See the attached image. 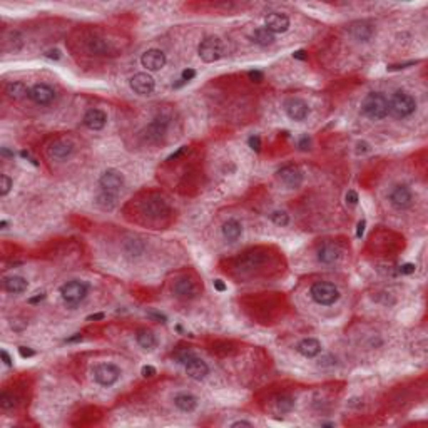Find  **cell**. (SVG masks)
Listing matches in <instances>:
<instances>
[{
	"label": "cell",
	"mask_w": 428,
	"mask_h": 428,
	"mask_svg": "<svg viewBox=\"0 0 428 428\" xmlns=\"http://www.w3.org/2000/svg\"><path fill=\"white\" fill-rule=\"evenodd\" d=\"M44 298H45V293H37L35 296H30L29 298V303L30 304H37V303H41Z\"/></svg>",
	"instance_id": "56"
},
{
	"label": "cell",
	"mask_w": 428,
	"mask_h": 428,
	"mask_svg": "<svg viewBox=\"0 0 428 428\" xmlns=\"http://www.w3.org/2000/svg\"><path fill=\"white\" fill-rule=\"evenodd\" d=\"M186 373L187 377L192 378V380H204L207 375H209V366H207V363L204 360L198 358V356H192V358L186 363Z\"/></svg>",
	"instance_id": "18"
},
{
	"label": "cell",
	"mask_w": 428,
	"mask_h": 428,
	"mask_svg": "<svg viewBox=\"0 0 428 428\" xmlns=\"http://www.w3.org/2000/svg\"><path fill=\"white\" fill-rule=\"evenodd\" d=\"M214 288H216V291H219V293H223V291L228 289V286H226L223 280H214Z\"/></svg>",
	"instance_id": "55"
},
{
	"label": "cell",
	"mask_w": 428,
	"mask_h": 428,
	"mask_svg": "<svg viewBox=\"0 0 428 428\" xmlns=\"http://www.w3.org/2000/svg\"><path fill=\"white\" fill-rule=\"evenodd\" d=\"M264 27L268 29L271 34H283L289 29V17L286 14H280V12H273L264 18Z\"/></svg>",
	"instance_id": "15"
},
{
	"label": "cell",
	"mask_w": 428,
	"mask_h": 428,
	"mask_svg": "<svg viewBox=\"0 0 428 428\" xmlns=\"http://www.w3.org/2000/svg\"><path fill=\"white\" fill-rule=\"evenodd\" d=\"M309 295L318 304H323V306H332V304H335L340 300L338 288L333 283H328V281L315 283L309 289Z\"/></svg>",
	"instance_id": "4"
},
{
	"label": "cell",
	"mask_w": 428,
	"mask_h": 428,
	"mask_svg": "<svg viewBox=\"0 0 428 428\" xmlns=\"http://www.w3.org/2000/svg\"><path fill=\"white\" fill-rule=\"evenodd\" d=\"M412 191L410 187L405 186V184H400V186H395L392 192H390V203L397 207V209H405L412 204Z\"/></svg>",
	"instance_id": "16"
},
{
	"label": "cell",
	"mask_w": 428,
	"mask_h": 428,
	"mask_svg": "<svg viewBox=\"0 0 428 428\" xmlns=\"http://www.w3.org/2000/svg\"><path fill=\"white\" fill-rule=\"evenodd\" d=\"M293 57H295L296 61H306V59H308V52L304 50V49H300V50L295 52Z\"/></svg>",
	"instance_id": "53"
},
{
	"label": "cell",
	"mask_w": 428,
	"mask_h": 428,
	"mask_svg": "<svg viewBox=\"0 0 428 428\" xmlns=\"http://www.w3.org/2000/svg\"><path fill=\"white\" fill-rule=\"evenodd\" d=\"M29 90L30 89H27V86H25L24 82H9L7 86H5V94L14 101L29 95Z\"/></svg>",
	"instance_id": "31"
},
{
	"label": "cell",
	"mask_w": 428,
	"mask_h": 428,
	"mask_svg": "<svg viewBox=\"0 0 428 428\" xmlns=\"http://www.w3.org/2000/svg\"><path fill=\"white\" fill-rule=\"evenodd\" d=\"M346 203L348 204H352V206H356L358 204V201H360V198H358V192L356 191H353V189H349L348 192H346Z\"/></svg>",
	"instance_id": "42"
},
{
	"label": "cell",
	"mask_w": 428,
	"mask_h": 428,
	"mask_svg": "<svg viewBox=\"0 0 428 428\" xmlns=\"http://www.w3.org/2000/svg\"><path fill=\"white\" fill-rule=\"evenodd\" d=\"M251 41L258 44V45H261V47H268V45L271 44H275V34H271V32L266 29V27H258L251 32Z\"/></svg>",
	"instance_id": "28"
},
{
	"label": "cell",
	"mask_w": 428,
	"mask_h": 428,
	"mask_svg": "<svg viewBox=\"0 0 428 428\" xmlns=\"http://www.w3.org/2000/svg\"><path fill=\"white\" fill-rule=\"evenodd\" d=\"M166 54L163 50L159 49H149L146 50L144 54L141 57V64L142 67H146L147 70H151V72H155V70H161L166 66Z\"/></svg>",
	"instance_id": "11"
},
{
	"label": "cell",
	"mask_w": 428,
	"mask_h": 428,
	"mask_svg": "<svg viewBox=\"0 0 428 428\" xmlns=\"http://www.w3.org/2000/svg\"><path fill=\"white\" fill-rule=\"evenodd\" d=\"M84 126L90 131H101V129L106 127L107 124V114L101 111V109H89V111L84 114Z\"/></svg>",
	"instance_id": "17"
},
{
	"label": "cell",
	"mask_w": 428,
	"mask_h": 428,
	"mask_svg": "<svg viewBox=\"0 0 428 428\" xmlns=\"http://www.w3.org/2000/svg\"><path fill=\"white\" fill-rule=\"evenodd\" d=\"M29 97L38 106H49V104L55 99V90L47 84H35L34 87L29 90Z\"/></svg>",
	"instance_id": "13"
},
{
	"label": "cell",
	"mask_w": 428,
	"mask_h": 428,
	"mask_svg": "<svg viewBox=\"0 0 428 428\" xmlns=\"http://www.w3.org/2000/svg\"><path fill=\"white\" fill-rule=\"evenodd\" d=\"M349 34L355 38V41L358 42H368L372 41V37L375 34V29L373 25L366 22V21H356L349 25Z\"/></svg>",
	"instance_id": "19"
},
{
	"label": "cell",
	"mask_w": 428,
	"mask_h": 428,
	"mask_svg": "<svg viewBox=\"0 0 428 428\" xmlns=\"http://www.w3.org/2000/svg\"><path fill=\"white\" fill-rule=\"evenodd\" d=\"M17 403V398L14 397V395H10L7 392H4L2 395H0V406L4 408V410H10V408H14Z\"/></svg>",
	"instance_id": "36"
},
{
	"label": "cell",
	"mask_w": 428,
	"mask_h": 428,
	"mask_svg": "<svg viewBox=\"0 0 428 428\" xmlns=\"http://www.w3.org/2000/svg\"><path fill=\"white\" fill-rule=\"evenodd\" d=\"M415 109H417V101L405 90H397L392 95V99L388 101V114H392L397 119L408 118L415 112Z\"/></svg>",
	"instance_id": "1"
},
{
	"label": "cell",
	"mask_w": 428,
	"mask_h": 428,
	"mask_svg": "<svg viewBox=\"0 0 428 428\" xmlns=\"http://www.w3.org/2000/svg\"><path fill=\"white\" fill-rule=\"evenodd\" d=\"M194 77H196V70H194V69H184L183 74H181V79H183L184 82L192 81Z\"/></svg>",
	"instance_id": "48"
},
{
	"label": "cell",
	"mask_w": 428,
	"mask_h": 428,
	"mask_svg": "<svg viewBox=\"0 0 428 428\" xmlns=\"http://www.w3.org/2000/svg\"><path fill=\"white\" fill-rule=\"evenodd\" d=\"M415 269H417V266H415L413 263H405V264L400 266L401 275H412V273H415Z\"/></svg>",
	"instance_id": "46"
},
{
	"label": "cell",
	"mask_w": 428,
	"mask_h": 428,
	"mask_svg": "<svg viewBox=\"0 0 428 428\" xmlns=\"http://www.w3.org/2000/svg\"><path fill=\"white\" fill-rule=\"evenodd\" d=\"M147 318H151V320L158 321V323H166L167 321V318L163 313H159V311H149Z\"/></svg>",
	"instance_id": "43"
},
{
	"label": "cell",
	"mask_w": 428,
	"mask_h": 428,
	"mask_svg": "<svg viewBox=\"0 0 428 428\" xmlns=\"http://www.w3.org/2000/svg\"><path fill=\"white\" fill-rule=\"evenodd\" d=\"M87 50L90 52V54H95V55H107L111 47H109V44L104 41V38L94 37L87 42Z\"/></svg>",
	"instance_id": "33"
},
{
	"label": "cell",
	"mask_w": 428,
	"mask_h": 428,
	"mask_svg": "<svg viewBox=\"0 0 428 428\" xmlns=\"http://www.w3.org/2000/svg\"><path fill=\"white\" fill-rule=\"evenodd\" d=\"M141 375L144 378H152V377L158 375V372H155V368L152 365H144V366L141 368Z\"/></svg>",
	"instance_id": "41"
},
{
	"label": "cell",
	"mask_w": 428,
	"mask_h": 428,
	"mask_svg": "<svg viewBox=\"0 0 428 428\" xmlns=\"http://www.w3.org/2000/svg\"><path fill=\"white\" fill-rule=\"evenodd\" d=\"M61 55H62V54H61L59 49H52V50L45 52V57H47V59H52V61H59Z\"/></svg>",
	"instance_id": "52"
},
{
	"label": "cell",
	"mask_w": 428,
	"mask_h": 428,
	"mask_svg": "<svg viewBox=\"0 0 428 428\" xmlns=\"http://www.w3.org/2000/svg\"><path fill=\"white\" fill-rule=\"evenodd\" d=\"M174 405H176L181 412L184 413H191L196 410L198 406V398L191 393H178L174 397Z\"/></svg>",
	"instance_id": "26"
},
{
	"label": "cell",
	"mask_w": 428,
	"mask_h": 428,
	"mask_svg": "<svg viewBox=\"0 0 428 428\" xmlns=\"http://www.w3.org/2000/svg\"><path fill=\"white\" fill-rule=\"evenodd\" d=\"M131 89L134 90L135 94L139 95H149L152 94V90L155 87V82L151 75L147 72H139V74H134L131 77Z\"/></svg>",
	"instance_id": "12"
},
{
	"label": "cell",
	"mask_w": 428,
	"mask_h": 428,
	"mask_svg": "<svg viewBox=\"0 0 428 428\" xmlns=\"http://www.w3.org/2000/svg\"><path fill=\"white\" fill-rule=\"evenodd\" d=\"M106 316L104 313H95V315H89L87 316V321H95V320H102V318Z\"/></svg>",
	"instance_id": "61"
},
{
	"label": "cell",
	"mask_w": 428,
	"mask_h": 428,
	"mask_svg": "<svg viewBox=\"0 0 428 428\" xmlns=\"http://www.w3.org/2000/svg\"><path fill=\"white\" fill-rule=\"evenodd\" d=\"M316 258L323 264H333L340 258V248L335 243H323L318 246Z\"/></svg>",
	"instance_id": "20"
},
{
	"label": "cell",
	"mask_w": 428,
	"mask_h": 428,
	"mask_svg": "<svg viewBox=\"0 0 428 428\" xmlns=\"http://www.w3.org/2000/svg\"><path fill=\"white\" fill-rule=\"evenodd\" d=\"M0 152H2L4 158H14V152L9 151V147H2L0 149Z\"/></svg>",
	"instance_id": "62"
},
{
	"label": "cell",
	"mask_w": 428,
	"mask_h": 428,
	"mask_svg": "<svg viewBox=\"0 0 428 428\" xmlns=\"http://www.w3.org/2000/svg\"><path fill=\"white\" fill-rule=\"evenodd\" d=\"M27 288H29V283L22 276H7V278H4V289L7 291V293L21 295V293H24V291H27Z\"/></svg>",
	"instance_id": "23"
},
{
	"label": "cell",
	"mask_w": 428,
	"mask_h": 428,
	"mask_svg": "<svg viewBox=\"0 0 428 428\" xmlns=\"http://www.w3.org/2000/svg\"><path fill=\"white\" fill-rule=\"evenodd\" d=\"M365 226H366V221L365 219H361V221L358 223V226H356V238L363 236V232H365Z\"/></svg>",
	"instance_id": "54"
},
{
	"label": "cell",
	"mask_w": 428,
	"mask_h": 428,
	"mask_svg": "<svg viewBox=\"0 0 428 428\" xmlns=\"http://www.w3.org/2000/svg\"><path fill=\"white\" fill-rule=\"evenodd\" d=\"M144 211L152 218L163 216V214L167 212V204L164 199H149L144 204Z\"/></svg>",
	"instance_id": "30"
},
{
	"label": "cell",
	"mask_w": 428,
	"mask_h": 428,
	"mask_svg": "<svg viewBox=\"0 0 428 428\" xmlns=\"http://www.w3.org/2000/svg\"><path fill=\"white\" fill-rule=\"evenodd\" d=\"M241 235H243V226L238 219H228V221L223 224V236L228 239L229 243L238 241V239L241 238Z\"/></svg>",
	"instance_id": "27"
},
{
	"label": "cell",
	"mask_w": 428,
	"mask_h": 428,
	"mask_svg": "<svg viewBox=\"0 0 428 428\" xmlns=\"http://www.w3.org/2000/svg\"><path fill=\"white\" fill-rule=\"evenodd\" d=\"M198 54L201 61L206 64H212L224 55V42L216 35H209L201 41L198 47Z\"/></svg>",
	"instance_id": "3"
},
{
	"label": "cell",
	"mask_w": 428,
	"mask_h": 428,
	"mask_svg": "<svg viewBox=\"0 0 428 428\" xmlns=\"http://www.w3.org/2000/svg\"><path fill=\"white\" fill-rule=\"evenodd\" d=\"M0 226H2V229H5V228H7V226H9V223L5 221V219H2V221H0Z\"/></svg>",
	"instance_id": "64"
},
{
	"label": "cell",
	"mask_w": 428,
	"mask_h": 428,
	"mask_svg": "<svg viewBox=\"0 0 428 428\" xmlns=\"http://www.w3.org/2000/svg\"><path fill=\"white\" fill-rule=\"evenodd\" d=\"M99 186L104 191H111L118 194L122 189V186H124V176L118 169H107L101 174Z\"/></svg>",
	"instance_id": "8"
},
{
	"label": "cell",
	"mask_w": 428,
	"mask_h": 428,
	"mask_svg": "<svg viewBox=\"0 0 428 428\" xmlns=\"http://www.w3.org/2000/svg\"><path fill=\"white\" fill-rule=\"evenodd\" d=\"M21 155H22L24 159H27L29 163H32V164H34V166H38V163H37V161H35L34 158H32V155H30V152H29V151H25V149H24V151H21Z\"/></svg>",
	"instance_id": "57"
},
{
	"label": "cell",
	"mask_w": 428,
	"mask_h": 428,
	"mask_svg": "<svg viewBox=\"0 0 428 428\" xmlns=\"http://www.w3.org/2000/svg\"><path fill=\"white\" fill-rule=\"evenodd\" d=\"M192 356H196V355H194L191 349H179V352L176 353V360L179 363H183V365H186V363L189 361Z\"/></svg>",
	"instance_id": "39"
},
{
	"label": "cell",
	"mask_w": 428,
	"mask_h": 428,
	"mask_svg": "<svg viewBox=\"0 0 428 428\" xmlns=\"http://www.w3.org/2000/svg\"><path fill=\"white\" fill-rule=\"evenodd\" d=\"M269 218H271V221H273L276 226H281V228H284V226L289 224V214L284 212V211H275Z\"/></svg>",
	"instance_id": "35"
},
{
	"label": "cell",
	"mask_w": 428,
	"mask_h": 428,
	"mask_svg": "<svg viewBox=\"0 0 428 428\" xmlns=\"http://www.w3.org/2000/svg\"><path fill=\"white\" fill-rule=\"evenodd\" d=\"M72 152H74V144L70 141H64V139L54 141L49 147V154L55 159H66Z\"/></svg>",
	"instance_id": "21"
},
{
	"label": "cell",
	"mask_w": 428,
	"mask_h": 428,
	"mask_svg": "<svg viewBox=\"0 0 428 428\" xmlns=\"http://www.w3.org/2000/svg\"><path fill=\"white\" fill-rule=\"evenodd\" d=\"M135 341H138V345L146 349V352H152V349L158 346V338H155V335L151 332V329H138V333H135Z\"/></svg>",
	"instance_id": "25"
},
{
	"label": "cell",
	"mask_w": 428,
	"mask_h": 428,
	"mask_svg": "<svg viewBox=\"0 0 428 428\" xmlns=\"http://www.w3.org/2000/svg\"><path fill=\"white\" fill-rule=\"evenodd\" d=\"M369 149H372V146H369L366 141H358V142H356V154H365V152L369 151Z\"/></svg>",
	"instance_id": "45"
},
{
	"label": "cell",
	"mask_w": 428,
	"mask_h": 428,
	"mask_svg": "<svg viewBox=\"0 0 428 428\" xmlns=\"http://www.w3.org/2000/svg\"><path fill=\"white\" fill-rule=\"evenodd\" d=\"M296 349H298V353L304 356V358H315V356L321 353V343L315 338H304L298 343Z\"/></svg>",
	"instance_id": "22"
},
{
	"label": "cell",
	"mask_w": 428,
	"mask_h": 428,
	"mask_svg": "<svg viewBox=\"0 0 428 428\" xmlns=\"http://www.w3.org/2000/svg\"><path fill=\"white\" fill-rule=\"evenodd\" d=\"M81 340H82V335L77 333V335H74V336H70V338H67L66 341H67V343H75V341H81Z\"/></svg>",
	"instance_id": "63"
},
{
	"label": "cell",
	"mask_w": 428,
	"mask_h": 428,
	"mask_svg": "<svg viewBox=\"0 0 428 428\" xmlns=\"http://www.w3.org/2000/svg\"><path fill=\"white\" fill-rule=\"evenodd\" d=\"M276 174H278V179L286 187H289V189H296V187H300L303 184V172L296 166H283Z\"/></svg>",
	"instance_id": "9"
},
{
	"label": "cell",
	"mask_w": 428,
	"mask_h": 428,
	"mask_svg": "<svg viewBox=\"0 0 428 428\" xmlns=\"http://www.w3.org/2000/svg\"><path fill=\"white\" fill-rule=\"evenodd\" d=\"M417 64V61H410V62H403V64H393V66H388V70H400V69H406L412 67Z\"/></svg>",
	"instance_id": "50"
},
{
	"label": "cell",
	"mask_w": 428,
	"mask_h": 428,
	"mask_svg": "<svg viewBox=\"0 0 428 428\" xmlns=\"http://www.w3.org/2000/svg\"><path fill=\"white\" fill-rule=\"evenodd\" d=\"M309 146H311V139L308 138V134L301 135L300 142H298V147H300L301 151H308V149H309Z\"/></svg>",
	"instance_id": "47"
},
{
	"label": "cell",
	"mask_w": 428,
	"mask_h": 428,
	"mask_svg": "<svg viewBox=\"0 0 428 428\" xmlns=\"http://www.w3.org/2000/svg\"><path fill=\"white\" fill-rule=\"evenodd\" d=\"M10 187H12V179L9 176H5V174H2V176H0V196H7Z\"/></svg>",
	"instance_id": "37"
},
{
	"label": "cell",
	"mask_w": 428,
	"mask_h": 428,
	"mask_svg": "<svg viewBox=\"0 0 428 428\" xmlns=\"http://www.w3.org/2000/svg\"><path fill=\"white\" fill-rule=\"evenodd\" d=\"M87 284L82 281H69L61 286V296L67 306H77L87 296Z\"/></svg>",
	"instance_id": "5"
},
{
	"label": "cell",
	"mask_w": 428,
	"mask_h": 428,
	"mask_svg": "<svg viewBox=\"0 0 428 428\" xmlns=\"http://www.w3.org/2000/svg\"><path fill=\"white\" fill-rule=\"evenodd\" d=\"M174 293H176L178 298H183V300H192L194 296H198L199 293V286L198 283L191 280V278H179V280L174 283Z\"/></svg>",
	"instance_id": "14"
},
{
	"label": "cell",
	"mask_w": 428,
	"mask_h": 428,
	"mask_svg": "<svg viewBox=\"0 0 428 428\" xmlns=\"http://www.w3.org/2000/svg\"><path fill=\"white\" fill-rule=\"evenodd\" d=\"M0 356H2V360H4V363L7 366H12V358H10V355L5 352V349H2V352H0Z\"/></svg>",
	"instance_id": "59"
},
{
	"label": "cell",
	"mask_w": 428,
	"mask_h": 428,
	"mask_svg": "<svg viewBox=\"0 0 428 428\" xmlns=\"http://www.w3.org/2000/svg\"><path fill=\"white\" fill-rule=\"evenodd\" d=\"M336 365V358L333 355H323L320 360H318V366L321 368H328V366H335Z\"/></svg>",
	"instance_id": "38"
},
{
	"label": "cell",
	"mask_w": 428,
	"mask_h": 428,
	"mask_svg": "<svg viewBox=\"0 0 428 428\" xmlns=\"http://www.w3.org/2000/svg\"><path fill=\"white\" fill-rule=\"evenodd\" d=\"M248 146H249L255 152L261 151V139H259V135H251V138L248 139Z\"/></svg>",
	"instance_id": "40"
},
{
	"label": "cell",
	"mask_w": 428,
	"mask_h": 428,
	"mask_svg": "<svg viewBox=\"0 0 428 428\" xmlns=\"http://www.w3.org/2000/svg\"><path fill=\"white\" fill-rule=\"evenodd\" d=\"M9 44L12 45V49H10V52H18L22 49V35L18 34L17 30H12V32H9L7 35H5V38H4V49L5 47H9Z\"/></svg>",
	"instance_id": "34"
},
{
	"label": "cell",
	"mask_w": 428,
	"mask_h": 428,
	"mask_svg": "<svg viewBox=\"0 0 428 428\" xmlns=\"http://www.w3.org/2000/svg\"><path fill=\"white\" fill-rule=\"evenodd\" d=\"M273 405H275L276 413H281V415L289 413V412H293V408H295V398L289 397V395H280V397L275 398Z\"/></svg>",
	"instance_id": "32"
},
{
	"label": "cell",
	"mask_w": 428,
	"mask_h": 428,
	"mask_svg": "<svg viewBox=\"0 0 428 428\" xmlns=\"http://www.w3.org/2000/svg\"><path fill=\"white\" fill-rule=\"evenodd\" d=\"M231 426H232V428H238V426H248V428H251V426H252V423H251V421L239 420V421H235V423H232Z\"/></svg>",
	"instance_id": "60"
},
{
	"label": "cell",
	"mask_w": 428,
	"mask_h": 428,
	"mask_svg": "<svg viewBox=\"0 0 428 428\" xmlns=\"http://www.w3.org/2000/svg\"><path fill=\"white\" fill-rule=\"evenodd\" d=\"M187 151H189V147H187V146H181L176 152H172V154L169 155V158H167V161H169V163H171V161H176V159H179L183 154H186Z\"/></svg>",
	"instance_id": "44"
},
{
	"label": "cell",
	"mask_w": 428,
	"mask_h": 428,
	"mask_svg": "<svg viewBox=\"0 0 428 428\" xmlns=\"http://www.w3.org/2000/svg\"><path fill=\"white\" fill-rule=\"evenodd\" d=\"M361 112L373 121L385 119L388 115V99L380 92H369L361 102Z\"/></svg>",
	"instance_id": "2"
},
{
	"label": "cell",
	"mask_w": 428,
	"mask_h": 428,
	"mask_svg": "<svg viewBox=\"0 0 428 428\" xmlns=\"http://www.w3.org/2000/svg\"><path fill=\"white\" fill-rule=\"evenodd\" d=\"M284 112H286L291 121H304L309 114V107L303 99L291 97V99L284 102Z\"/></svg>",
	"instance_id": "10"
},
{
	"label": "cell",
	"mask_w": 428,
	"mask_h": 428,
	"mask_svg": "<svg viewBox=\"0 0 428 428\" xmlns=\"http://www.w3.org/2000/svg\"><path fill=\"white\" fill-rule=\"evenodd\" d=\"M10 326H12V328H14V329H15V332H22V329H24L25 326H27V323H22V325H21V323H18V320H15V321H14V320H12V323H10Z\"/></svg>",
	"instance_id": "58"
},
{
	"label": "cell",
	"mask_w": 428,
	"mask_h": 428,
	"mask_svg": "<svg viewBox=\"0 0 428 428\" xmlns=\"http://www.w3.org/2000/svg\"><path fill=\"white\" fill-rule=\"evenodd\" d=\"M122 249H124L126 256H129V258H139V256L144 255L146 244H144V241H141V239H138V238H131L124 243Z\"/></svg>",
	"instance_id": "29"
},
{
	"label": "cell",
	"mask_w": 428,
	"mask_h": 428,
	"mask_svg": "<svg viewBox=\"0 0 428 428\" xmlns=\"http://www.w3.org/2000/svg\"><path fill=\"white\" fill-rule=\"evenodd\" d=\"M171 119L164 114H159L149 122V124L142 129V138H144L147 142H159L164 138L167 129H169Z\"/></svg>",
	"instance_id": "6"
},
{
	"label": "cell",
	"mask_w": 428,
	"mask_h": 428,
	"mask_svg": "<svg viewBox=\"0 0 428 428\" xmlns=\"http://www.w3.org/2000/svg\"><path fill=\"white\" fill-rule=\"evenodd\" d=\"M95 206L102 211H112L118 206V194L101 189L95 196Z\"/></svg>",
	"instance_id": "24"
},
{
	"label": "cell",
	"mask_w": 428,
	"mask_h": 428,
	"mask_svg": "<svg viewBox=\"0 0 428 428\" xmlns=\"http://www.w3.org/2000/svg\"><path fill=\"white\" fill-rule=\"evenodd\" d=\"M94 380L101 386H112L121 378V369L112 363H101L94 368Z\"/></svg>",
	"instance_id": "7"
},
{
	"label": "cell",
	"mask_w": 428,
	"mask_h": 428,
	"mask_svg": "<svg viewBox=\"0 0 428 428\" xmlns=\"http://www.w3.org/2000/svg\"><path fill=\"white\" fill-rule=\"evenodd\" d=\"M18 353H21L22 358H32L35 355V352L29 346H18Z\"/></svg>",
	"instance_id": "51"
},
{
	"label": "cell",
	"mask_w": 428,
	"mask_h": 428,
	"mask_svg": "<svg viewBox=\"0 0 428 428\" xmlns=\"http://www.w3.org/2000/svg\"><path fill=\"white\" fill-rule=\"evenodd\" d=\"M248 77H249V81H252V82H261L264 75H263L261 70H256V69H255V70H249Z\"/></svg>",
	"instance_id": "49"
}]
</instances>
